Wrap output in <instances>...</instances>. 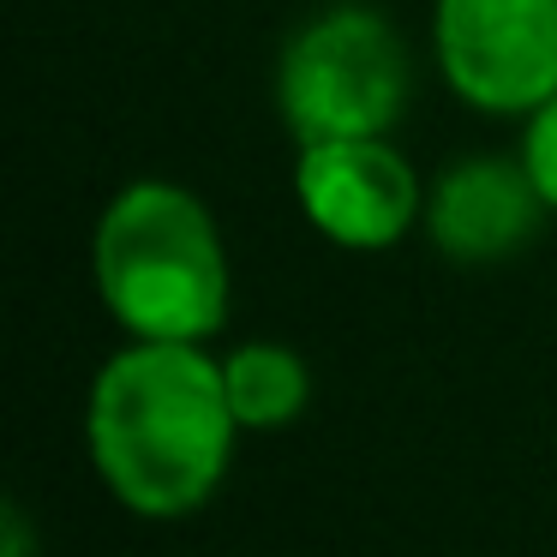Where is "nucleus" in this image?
<instances>
[{"label":"nucleus","mask_w":557,"mask_h":557,"mask_svg":"<svg viewBox=\"0 0 557 557\" xmlns=\"http://www.w3.org/2000/svg\"><path fill=\"white\" fill-rule=\"evenodd\" d=\"M222 366L193 342H138L90 389V456L138 516H186L216 492L234 449Z\"/></svg>","instance_id":"1"},{"label":"nucleus","mask_w":557,"mask_h":557,"mask_svg":"<svg viewBox=\"0 0 557 557\" xmlns=\"http://www.w3.org/2000/svg\"><path fill=\"white\" fill-rule=\"evenodd\" d=\"M97 294L138 342H198L228 318V258L193 193L138 181L102 210Z\"/></svg>","instance_id":"2"},{"label":"nucleus","mask_w":557,"mask_h":557,"mask_svg":"<svg viewBox=\"0 0 557 557\" xmlns=\"http://www.w3.org/2000/svg\"><path fill=\"white\" fill-rule=\"evenodd\" d=\"M408 49L372 7H330L288 42L276 73L282 121L300 145L384 138L408 109Z\"/></svg>","instance_id":"3"},{"label":"nucleus","mask_w":557,"mask_h":557,"mask_svg":"<svg viewBox=\"0 0 557 557\" xmlns=\"http://www.w3.org/2000/svg\"><path fill=\"white\" fill-rule=\"evenodd\" d=\"M437 61L461 102L533 114L557 97V0H437Z\"/></svg>","instance_id":"4"},{"label":"nucleus","mask_w":557,"mask_h":557,"mask_svg":"<svg viewBox=\"0 0 557 557\" xmlns=\"http://www.w3.org/2000/svg\"><path fill=\"white\" fill-rule=\"evenodd\" d=\"M294 193H300L312 228L330 234L336 246H354V252L401 240L408 222L420 216V181L384 138L306 145L300 169H294Z\"/></svg>","instance_id":"5"},{"label":"nucleus","mask_w":557,"mask_h":557,"mask_svg":"<svg viewBox=\"0 0 557 557\" xmlns=\"http://www.w3.org/2000/svg\"><path fill=\"white\" fill-rule=\"evenodd\" d=\"M540 186H533L528 162L504 157H468L432 186V240L456 264H497V258L521 252L540 228Z\"/></svg>","instance_id":"6"},{"label":"nucleus","mask_w":557,"mask_h":557,"mask_svg":"<svg viewBox=\"0 0 557 557\" xmlns=\"http://www.w3.org/2000/svg\"><path fill=\"white\" fill-rule=\"evenodd\" d=\"M222 384H228V408L240 425L252 432H276L312 396V377H306L300 354L276 348V342H246L228 366H222Z\"/></svg>","instance_id":"7"},{"label":"nucleus","mask_w":557,"mask_h":557,"mask_svg":"<svg viewBox=\"0 0 557 557\" xmlns=\"http://www.w3.org/2000/svg\"><path fill=\"white\" fill-rule=\"evenodd\" d=\"M521 162H528L533 186H540L545 210L557 216V97L545 109H533V126H528V145H521Z\"/></svg>","instance_id":"8"},{"label":"nucleus","mask_w":557,"mask_h":557,"mask_svg":"<svg viewBox=\"0 0 557 557\" xmlns=\"http://www.w3.org/2000/svg\"><path fill=\"white\" fill-rule=\"evenodd\" d=\"M0 528H7V557H25V516H18V509H7V521H0Z\"/></svg>","instance_id":"9"}]
</instances>
